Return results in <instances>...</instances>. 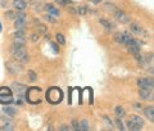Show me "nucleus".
Returning <instances> with one entry per match:
<instances>
[{"label":"nucleus","mask_w":154,"mask_h":131,"mask_svg":"<svg viewBox=\"0 0 154 131\" xmlns=\"http://www.w3.org/2000/svg\"><path fill=\"white\" fill-rule=\"evenodd\" d=\"M46 99L51 104H59L63 99V93L59 87H50L46 91Z\"/></svg>","instance_id":"1"},{"label":"nucleus","mask_w":154,"mask_h":131,"mask_svg":"<svg viewBox=\"0 0 154 131\" xmlns=\"http://www.w3.org/2000/svg\"><path fill=\"white\" fill-rule=\"evenodd\" d=\"M11 50H12V55L16 58V61L21 62V63H28L30 62V55H28V53H27L25 46H22V48H11Z\"/></svg>","instance_id":"2"},{"label":"nucleus","mask_w":154,"mask_h":131,"mask_svg":"<svg viewBox=\"0 0 154 131\" xmlns=\"http://www.w3.org/2000/svg\"><path fill=\"white\" fill-rule=\"evenodd\" d=\"M126 127L128 130H134V131H139L144 127V120L141 117H139V116L134 114L130 117V120L126 122Z\"/></svg>","instance_id":"3"},{"label":"nucleus","mask_w":154,"mask_h":131,"mask_svg":"<svg viewBox=\"0 0 154 131\" xmlns=\"http://www.w3.org/2000/svg\"><path fill=\"white\" fill-rule=\"evenodd\" d=\"M13 100L14 99H13V94H12L11 87H7V86L0 87V104L7 105V104L13 103Z\"/></svg>","instance_id":"4"},{"label":"nucleus","mask_w":154,"mask_h":131,"mask_svg":"<svg viewBox=\"0 0 154 131\" xmlns=\"http://www.w3.org/2000/svg\"><path fill=\"white\" fill-rule=\"evenodd\" d=\"M5 68L8 70L9 73H12V75H19L23 71L22 64H19V63L16 62V61H7L5 62Z\"/></svg>","instance_id":"5"},{"label":"nucleus","mask_w":154,"mask_h":131,"mask_svg":"<svg viewBox=\"0 0 154 131\" xmlns=\"http://www.w3.org/2000/svg\"><path fill=\"white\" fill-rule=\"evenodd\" d=\"M114 41L116 42H118V44H130L132 41V37L131 35L127 32V31H125V32H118V33H116L114 35Z\"/></svg>","instance_id":"6"},{"label":"nucleus","mask_w":154,"mask_h":131,"mask_svg":"<svg viewBox=\"0 0 154 131\" xmlns=\"http://www.w3.org/2000/svg\"><path fill=\"white\" fill-rule=\"evenodd\" d=\"M12 90L16 93L17 96H22L27 91V87H26V85L19 84V82L14 81V82H12Z\"/></svg>","instance_id":"7"},{"label":"nucleus","mask_w":154,"mask_h":131,"mask_svg":"<svg viewBox=\"0 0 154 131\" xmlns=\"http://www.w3.org/2000/svg\"><path fill=\"white\" fill-rule=\"evenodd\" d=\"M114 19L118 21L119 23H128L130 22V16L123 11H116L114 12Z\"/></svg>","instance_id":"8"},{"label":"nucleus","mask_w":154,"mask_h":131,"mask_svg":"<svg viewBox=\"0 0 154 131\" xmlns=\"http://www.w3.org/2000/svg\"><path fill=\"white\" fill-rule=\"evenodd\" d=\"M137 86L140 89H153L154 87V81L153 79H139L137 80Z\"/></svg>","instance_id":"9"},{"label":"nucleus","mask_w":154,"mask_h":131,"mask_svg":"<svg viewBox=\"0 0 154 131\" xmlns=\"http://www.w3.org/2000/svg\"><path fill=\"white\" fill-rule=\"evenodd\" d=\"M139 95L144 100H153V89H140Z\"/></svg>","instance_id":"10"},{"label":"nucleus","mask_w":154,"mask_h":131,"mask_svg":"<svg viewBox=\"0 0 154 131\" xmlns=\"http://www.w3.org/2000/svg\"><path fill=\"white\" fill-rule=\"evenodd\" d=\"M99 22H100V25H102L107 31H113V30H116V25H114V23H112L110 21H108V19L102 18Z\"/></svg>","instance_id":"11"},{"label":"nucleus","mask_w":154,"mask_h":131,"mask_svg":"<svg viewBox=\"0 0 154 131\" xmlns=\"http://www.w3.org/2000/svg\"><path fill=\"white\" fill-rule=\"evenodd\" d=\"M44 8H45V11L48 12V14H50V16H59L60 14V12L58 11L53 4H45Z\"/></svg>","instance_id":"12"},{"label":"nucleus","mask_w":154,"mask_h":131,"mask_svg":"<svg viewBox=\"0 0 154 131\" xmlns=\"http://www.w3.org/2000/svg\"><path fill=\"white\" fill-rule=\"evenodd\" d=\"M144 114H145V117L150 121V122H154V108H153V105L144 108Z\"/></svg>","instance_id":"13"},{"label":"nucleus","mask_w":154,"mask_h":131,"mask_svg":"<svg viewBox=\"0 0 154 131\" xmlns=\"http://www.w3.org/2000/svg\"><path fill=\"white\" fill-rule=\"evenodd\" d=\"M13 7L17 9V11H25L27 8V3L25 0H13Z\"/></svg>","instance_id":"14"},{"label":"nucleus","mask_w":154,"mask_h":131,"mask_svg":"<svg viewBox=\"0 0 154 131\" xmlns=\"http://www.w3.org/2000/svg\"><path fill=\"white\" fill-rule=\"evenodd\" d=\"M3 113H5V114H8L9 117H14V116L17 114V109L14 108V107H11V105H5L3 108Z\"/></svg>","instance_id":"15"},{"label":"nucleus","mask_w":154,"mask_h":131,"mask_svg":"<svg viewBox=\"0 0 154 131\" xmlns=\"http://www.w3.org/2000/svg\"><path fill=\"white\" fill-rule=\"evenodd\" d=\"M130 31L136 33V35H139V33H143V28L137 22H132L131 25H130Z\"/></svg>","instance_id":"16"},{"label":"nucleus","mask_w":154,"mask_h":131,"mask_svg":"<svg viewBox=\"0 0 154 131\" xmlns=\"http://www.w3.org/2000/svg\"><path fill=\"white\" fill-rule=\"evenodd\" d=\"M26 25H27L26 19H18V18L14 19V27L16 28H25Z\"/></svg>","instance_id":"17"},{"label":"nucleus","mask_w":154,"mask_h":131,"mask_svg":"<svg viewBox=\"0 0 154 131\" xmlns=\"http://www.w3.org/2000/svg\"><path fill=\"white\" fill-rule=\"evenodd\" d=\"M114 112H116V116H117L118 118H123L125 116H126V111H125L121 105L116 107V108H114Z\"/></svg>","instance_id":"18"},{"label":"nucleus","mask_w":154,"mask_h":131,"mask_svg":"<svg viewBox=\"0 0 154 131\" xmlns=\"http://www.w3.org/2000/svg\"><path fill=\"white\" fill-rule=\"evenodd\" d=\"M90 129V125H89V121L88 120H82L81 122L79 123V130H82V131H88Z\"/></svg>","instance_id":"19"},{"label":"nucleus","mask_w":154,"mask_h":131,"mask_svg":"<svg viewBox=\"0 0 154 131\" xmlns=\"http://www.w3.org/2000/svg\"><path fill=\"white\" fill-rule=\"evenodd\" d=\"M103 9L104 11H107V12H113V11H116V5L113 3H104L103 4Z\"/></svg>","instance_id":"20"},{"label":"nucleus","mask_w":154,"mask_h":131,"mask_svg":"<svg viewBox=\"0 0 154 131\" xmlns=\"http://www.w3.org/2000/svg\"><path fill=\"white\" fill-rule=\"evenodd\" d=\"M13 37H26L25 28H17V31L13 33Z\"/></svg>","instance_id":"21"},{"label":"nucleus","mask_w":154,"mask_h":131,"mask_svg":"<svg viewBox=\"0 0 154 131\" xmlns=\"http://www.w3.org/2000/svg\"><path fill=\"white\" fill-rule=\"evenodd\" d=\"M76 11H77V14H80V16H85V14H88L89 8L85 7V5H82V7H79V8L76 9Z\"/></svg>","instance_id":"22"},{"label":"nucleus","mask_w":154,"mask_h":131,"mask_svg":"<svg viewBox=\"0 0 154 131\" xmlns=\"http://www.w3.org/2000/svg\"><path fill=\"white\" fill-rule=\"evenodd\" d=\"M55 39H57V41L60 44V45H64L66 44V39H64V36L62 35V33H57L55 35Z\"/></svg>","instance_id":"23"},{"label":"nucleus","mask_w":154,"mask_h":131,"mask_svg":"<svg viewBox=\"0 0 154 131\" xmlns=\"http://www.w3.org/2000/svg\"><path fill=\"white\" fill-rule=\"evenodd\" d=\"M103 120L105 121V125L108 126V129H113V123H112V120H110L108 116H103Z\"/></svg>","instance_id":"24"},{"label":"nucleus","mask_w":154,"mask_h":131,"mask_svg":"<svg viewBox=\"0 0 154 131\" xmlns=\"http://www.w3.org/2000/svg\"><path fill=\"white\" fill-rule=\"evenodd\" d=\"M18 18V19H26L27 16H26V13H23L22 11H19L18 13H16V17H14V19Z\"/></svg>","instance_id":"25"},{"label":"nucleus","mask_w":154,"mask_h":131,"mask_svg":"<svg viewBox=\"0 0 154 131\" xmlns=\"http://www.w3.org/2000/svg\"><path fill=\"white\" fill-rule=\"evenodd\" d=\"M37 30L38 32H41V33H46V26L45 25H41V23H37Z\"/></svg>","instance_id":"26"},{"label":"nucleus","mask_w":154,"mask_h":131,"mask_svg":"<svg viewBox=\"0 0 154 131\" xmlns=\"http://www.w3.org/2000/svg\"><path fill=\"white\" fill-rule=\"evenodd\" d=\"M116 126L119 129V130H125V126H123V123H122V121H121V118H116Z\"/></svg>","instance_id":"27"},{"label":"nucleus","mask_w":154,"mask_h":131,"mask_svg":"<svg viewBox=\"0 0 154 131\" xmlns=\"http://www.w3.org/2000/svg\"><path fill=\"white\" fill-rule=\"evenodd\" d=\"M45 21H48V22H50V23H55V18H54V16H50V14H45Z\"/></svg>","instance_id":"28"},{"label":"nucleus","mask_w":154,"mask_h":131,"mask_svg":"<svg viewBox=\"0 0 154 131\" xmlns=\"http://www.w3.org/2000/svg\"><path fill=\"white\" fill-rule=\"evenodd\" d=\"M55 3L60 4V5H67V4H69L71 2L69 0H55Z\"/></svg>","instance_id":"29"},{"label":"nucleus","mask_w":154,"mask_h":131,"mask_svg":"<svg viewBox=\"0 0 154 131\" xmlns=\"http://www.w3.org/2000/svg\"><path fill=\"white\" fill-rule=\"evenodd\" d=\"M28 76H30L31 81H35V80H36V73H35L33 71H28Z\"/></svg>","instance_id":"30"},{"label":"nucleus","mask_w":154,"mask_h":131,"mask_svg":"<svg viewBox=\"0 0 154 131\" xmlns=\"http://www.w3.org/2000/svg\"><path fill=\"white\" fill-rule=\"evenodd\" d=\"M38 37H40V36H38L37 33H32V35H31V41L32 42H36L38 40Z\"/></svg>","instance_id":"31"},{"label":"nucleus","mask_w":154,"mask_h":131,"mask_svg":"<svg viewBox=\"0 0 154 131\" xmlns=\"http://www.w3.org/2000/svg\"><path fill=\"white\" fill-rule=\"evenodd\" d=\"M7 17L14 19V17H16V13H13V12H11V11H8V12H7Z\"/></svg>","instance_id":"32"},{"label":"nucleus","mask_w":154,"mask_h":131,"mask_svg":"<svg viewBox=\"0 0 154 131\" xmlns=\"http://www.w3.org/2000/svg\"><path fill=\"white\" fill-rule=\"evenodd\" d=\"M51 49L54 50V53H58V51H59V49H58V45H57L55 42H51Z\"/></svg>","instance_id":"33"},{"label":"nucleus","mask_w":154,"mask_h":131,"mask_svg":"<svg viewBox=\"0 0 154 131\" xmlns=\"http://www.w3.org/2000/svg\"><path fill=\"white\" fill-rule=\"evenodd\" d=\"M17 104L18 105H22L23 104V98H22V96H18V98H17Z\"/></svg>","instance_id":"34"},{"label":"nucleus","mask_w":154,"mask_h":131,"mask_svg":"<svg viewBox=\"0 0 154 131\" xmlns=\"http://www.w3.org/2000/svg\"><path fill=\"white\" fill-rule=\"evenodd\" d=\"M72 123H73V129L75 130H79V122H77V121H73Z\"/></svg>","instance_id":"35"},{"label":"nucleus","mask_w":154,"mask_h":131,"mask_svg":"<svg viewBox=\"0 0 154 131\" xmlns=\"http://www.w3.org/2000/svg\"><path fill=\"white\" fill-rule=\"evenodd\" d=\"M60 130H69V126H60Z\"/></svg>","instance_id":"36"},{"label":"nucleus","mask_w":154,"mask_h":131,"mask_svg":"<svg viewBox=\"0 0 154 131\" xmlns=\"http://www.w3.org/2000/svg\"><path fill=\"white\" fill-rule=\"evenodd\" d=\"M2 7H3V8L7 7V2H5V0H3V2H2Z\"/></svg>","instance_id":"37"},{"label":"nucleus","mask_w":154,"mask_h":131,"mask_svg":"<svg viewBox=\"0 0 154 131\" xmlns=\"http://www.w3.org/2000/svg\"><path fill=\"white\" fill-rule=\"evenodd\" d=\"M94 4H99V3H102V0H91Z\"/></svg>","instance_id":"38"},{"label":"nucleus","mask_w":154,"mask_h":131,"mask_svg":"<svg viewBox=\"0 0 154 131\" xmlns=\"http://www.w3.org/2000/svg\"><path fill=\"white\" fill-rule=\"evenodd\" d=\"M69 11H71V13H77V11L73 9V8H69Z\"/></svg>","instance_id":"39"},{"label":"nucleus","mask_w":154,"mask_h":131,"mask_svg":"<svg viewBox=\"0 0 154 131\" xmlns=\"http://www.w3.org/2000/svg\"><path fill=\"white\" fill-rule=\"evenodd\" d=\"M0 32H2V23H0Z\"/></svg>","instance_id":"40"}]
</instances>
